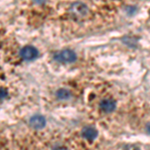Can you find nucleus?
I'll use <instances>...</instances> for the list:
<instances>
[{
    "label": "nucleus",
    "mask_w": 150,
    "mask_h": 150,
    "mask_svg": "<svg viewBox=\"0 0 150 150\" xmlns=\"http://www.w3.org/2000/svg\"><path fill=\"white\" fill-rule=\"evenodd\" d=\"M146 131L150 134V123H148V124L146 125Z\"/></svg>",
    "instance_id": "obj_10"
},
{
    "label": "nucleus",
    "mask_w": 150,
    "mask_h": 150,
    "mask_svg": "<svg viewBox=\"0 0 150 150\" xmlns=\"http://www.w3.org/2000/svg\"><path fill=\"white\" fill-rule=\"evenodd\" d=\"M99 106L100 109L105 113H111L116 109V101L112 98H106L101 100Z\"/></svg>",
    "instance_id": "obj_5"
},
{
    "label": "nucleus",
    "mask_w": 150,
    "mask_h": 150,
    "mask_svg": "<svg viewBox=\"0 0 150 150\" xmlns=\"http://www.w3.org/2000/svg\"><path fill=\"white\" fill-rule=\"evenodd\" d=\"M53 150H67L66 147H63V146H57V147H55Z\"/></svg>",
    "instance_id": "obj_9"
},
{
    "label": "nucleus",
    "mask_w": 150,
    "mask_h": 150,
    "mask_svg": "<svg viewBox=\"0 0 150 150\" xmlns=\"http://www.w3.org/2000/svg\"><path fill=\"white\" fill-rule=\"evenodd\" d=\"M20 56L26 61H31V60H34L38 56V50L35 47L31 46V45H27V46H24L20 50Z\"/></svg>",
    "instance_id": "obj_3"
},
{
    "label": "nucleus",
    "mask_w": 150,
    "mask_h": 150,
    "mask_svg": "<svg viewBox=\"0 0 150 150\" xmlns=\"http://www.w3.org/2000/svg\"><path fill=\"white\" fill-rule=\"evenodd\" d=\"M7 96H8V92H7L6 89L0 87V99H4V98H6Z\"/></svg>",
    "instance_id": "obj_8"
},
{
    "label": "nucleus",
    "mask_w": 150,
    "mask_h": 150,
    "mask_svg": "<svg viewBox=\"0 0 150 150\" xmlns=\"http://www.w3.org/2000/svg\"><path fill=\"white\" fill-rule=\"evenodd\" d=\"M81 135L84 139L88 140V141H93V140H95L96 137L98 136V131L94 127L86 126L82 129Z\"/></svg>",
    "instance_id": "obj_6"
},
{
    "label": "nucleus",
    "mask_w": 150,
    "mask_h": 150,
    "mask_svg": "<svg viewBox=\"0 0 150 150\" xmlns=\"http://www.w3.org/2000/svg\"><path fill=\"white\" fill-rule=\"evenodd\" d=\"M54 59L58 62H61V63H71L77 59V55L73 50L64 49L55 53Z\"/></svg>",
    "instance_id": "obj_1"
},
{
    "label": "nucleus",
    "mask_w": 150,
    "mask_h": 150,
    "mask_svg": "<svg viewBox=\"0 0 150 150\" xmlns=\"http://www.w3.org/2000/svg\"><path fill=\"white\" fill-rule=\"evenodd\" d=\"M56 96L58 99H60V100H67V99H69L71 97V93H70V91L68 89L61 88L56 92Z\"/></svg>",
    "instance_id": "obj_7"
},
{
    "label": "nucleus",
    "mask_w": 150,
    "mask_h": 150,
    "mask_svg": "<svg viewBox=\"0 0 150 150\" xmlns=\"http://www.w3.org/2000/svg\"><path fill=\"white\" fill-rule=\"evenodd\" d=\"M29 123H30V126L34 128V129H42L46 125V119H45V117L43 115L36 114L30 118Z\"/></svg>",
    "instance_id": "obj_4"
},
{
    "label": "nucleus",
    "mask_w": 150,
    "mask_h": 150,
    "mask_svg": "<svg viewBox=\"0 0 150 150\" xmlns=\"http://www.w3.org/2000/svg\"><path fill=\"white\" fill-rule=\"evenodd\" d=\"M69 12L76 17H83L88 13V7L82 2H75L70 6Z\"/></svg>",
    "instance_id": "obj_2"
}]
</instances>
